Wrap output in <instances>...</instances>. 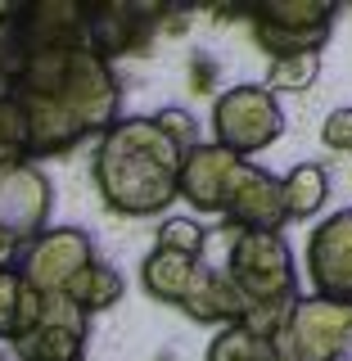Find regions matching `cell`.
I'll list each match as a JSON object with an SVG mask.
<instances>
[{"label":"cell","instance_id":"obj_1","mask_svg":"<svg viewBox=\"0 0 352 361\" xmlns=\"http://www.w3.org/2000/svg\"><path fill=\"white\" fill-rule=\"evenodd\" d=\"M5 95H14L28 118V158H54L95 131L104 135L122 109L109 59L86 41L18 50Z\"/></svg>","mask_w":352,"mask_h":361},{"label":"cell","instance_id":"obj_2","mask_svg":"<svg viewBox=\"0 0 352 361\" xmlns=\"http://www.w3.org/2000/svg\"><path fill=\"white\" fill-rule=\"evenodd\" d=\"M186 145L154 118H118L95 145V176L99 199L122 217H163L181 199V163Z\"/></svg>","mask_w":352,"mask_h":361},{"label":"cell","instance_id":"obj_3","mask_svg":"<svg viewBox=\"0 0 352 361\" xmlns=\"http://www.w3.org/2000/svg\"><path fill=\"white\" fill-rule=\"evenodd\" d=\"M226 271L240 285V293L253 307L262 302H293L298 293V271H293L289 240L280 231H244V226H226ZM248 307V312H253Z\"/></svg>","mask_w":352,"mask_h":361},{"label":"cell","instance_id":"obj_4","mask_svg":"<svg viewBox=\"0 0 352 361\" xmlns=\"http://www.w3.org/2000/svg\"><path fill=\"white\" fill-rule=\"evenodd\" d=\"M212 135L231 154H262L285 135V109L267 86H231L212 104Z\"/></svg>","mask_w":352,"mask_h":361},{"label":"cell","instance_id":"obj_5","mask_svg":"<svg viewBox=\"0 0 352 361\" xmlns=\"http://www.w3.org/2000/svg\"><path fill=\"white\" fill-rule=\"evenodd\" d=\"M339 18L334 0H276V5H253L248 9V27L253 41L262 45L271 59L285 54H308L321 50Z\"/></svg>","mask_w":352,"mask_h":361},{"label":"cell","instance_id":"obj_6","mask_svg":"<svg viewBox=\"0 0 352 361\" xmlns=\"http://www.w3.org/2000/svg\"><path fill=\"white\" fill-rule=\"evenodd\" d=\"M348 325H352L348 302H325L316 293H303L293 302L285 330L276 334V353L280 361H339Z\"/></svg>","mask_w":352,"mask_h":361},{"label":"cell","instance_id":"obj_7","mask_svg":"<svg viewBox=\"0 0 352 361\" xmlns=\"http://www.w3.org/2000/svg\"><path fill=\"white\" fill-rule=\"evenodd\" d=\"M90 262H95V240L86 231H77V226H54V231H41L37 240L23 248L18 271L32 289L63 293L77 271H86Z\"/></svg>","mask_w":352,"mask_h":361},{"label":"cell","instance_id":"obj_8","mask_svg":"<svg viewBox=\"0 0 352 361\" xmlns=\"http://www.w3.org/2000/svg\"><path fill=\"white\" fill-rule=\"evenodd\" d=\"M308 280L312 293L325 302L352 307V208L330 212L308 235Z\"/></svg>","mask_w":352,"mask_h":361},{"label":"cell","instance_id":"obj_9","mask_svg":"<svg viewBox=\"0 0 352 361\" xmlns=\"http://www.w3.org/2000/svg\"><path fill=\"white\" fill-rule=\"evenodd\" d=\"M50 180L32 158L0 167V231L18 244H32L41 231H50Z\"/></svg>","mask_w":352,"mask_h":361},{"label":"cell","instance_id":"obj_10","mask_svg":"<svg viewBox=\"0 0 352 361\" xmlns=\"http://www.w3.org/2000/svg\"><path fill=\"white\" fill-rule=\"evenodd\" d=\"M86 321L90 316L68 293H41V316L23 338H14V353L23 361H82Z\"/></svg>","mask_w":352,"mask_h":361},{"label":"cell","instance_id":"obj_11","mask_svg":"<svg viewBox=\"0 0 352 361\" xmlns=\"http://www.w3.org/2000/svg\"><path fill=\"white\" fill-rule=\"evenodd\" d=\"M244 158L212 145H195L181 163V199L195 212H208V217H226V203H231V185L235 172H240Z\"/></svg>","mask_w":352,"mask_h":361},{"label":"cell","instance_id":"obj_12","mask_svg":"<svg viewBox=\"0 0 352 361\" xmlns=\"http://www.w3.org/2000/svg\"><path fill=\"white\" fill-rule=\"evenodd\" d=\"M248 307L253 302L240 293V285L231 280V271L221 262H208V257H199L195 267V280H190V293L186 302H181V312L190 316V321H203V325H240Z\"/></svg>","mask_w":352,"mask_h":361},{"label":"cell","instance_id":"obj_13","mask_svg":"<svg viewBox=\"0 0 352 361\" xmlns=\"http://www.w3.org/2000/svg\"><path fill=\"white\" fill-rule=\"evenodd\" d=\"M226 217L231 226H244V231H280L285 221V208H280V180L257 163H240L231 185V203H226Z\"/></svg>","mask_w":352,"mask_h":361},{"label":"cell","instance_id":"obj_14","mask_svg":"<svg viewBox=\"0 0 352 361\" xmlns=\"http://www.w3.org/2000/svg\"><path fill=\"white\" fill-rule=\"evenodd\" d=\"M195 267H199V257L154 244L150 257L140 262V285H145V293H150L154 302H172V307H181L186 293H190V280H195Z\"/></svg>","mask_w":352,"mask_h":361},{"label":"cell","instance_id":"obj_15","mask_svg":"<svg viewBox=\"0 0 352 361\" xmlns=\"http://www.w3.org/2000/svg\"><path fill=\"white\" fill-rule=\"evenodd\" d=\"M330 199V172L321 163H298L293 172L280 176V208L285 221H312Z\"/></svg>","mask_w":352,"mask_h":361},{"label":"cell","instance_id":"obj_16","mask_svg":"<svg viewBox=\"0 0 352 361\" xmlns=\"http://www.w3.org/2000/svg\"><path fill=\"white\" fill-rule=\"evenodd\" d=\"M41 316V289H32L23 280L18 267L0 271V338H23Z\"/></svg>","mask_w":352,"mask_h":361},{"label":"cell","instance_id":"obj_17","mask_svg":"<svg viewBox=\"0 0 352 361\" xmlns=\"http://www.w3.org/2000/svg\"><path fill=\"white\" fill-rule=\"evenodd\" d=\"M63 293H68V298H73L86 316H95V312H109L113 302L127 293V280H122L109 262H99V257H95V262H90L86 271H77L73 285H68Z\"/></svg>","mask_w":352,"mask_h":361},{"label":"cell","instance_id":"obj_18","mask_svg":"<svg viewBox=\"0 0 352 361\" xmlns=\"http://www.w3.org/2000/svg\"><path fill=\"white\" fill-rule=\"evenodd\" d=\"M203 361H280V353H276V338H262V334L244 330V325H226L208 343Z\"/></svg>","mask_w":352,"mask_h":361},{"label":"cell","instance_id":"obj_19","mask_svg":"<svg viewBox=\"0 0 352 361\" xmlns=\"http://www.w3.org/2000/svg\"><path fill=\"white\" fill-rule=\"evenodd\" d=\"M316 77H321V50L285 54V59H271L267 90L271 95H303V90L316 86Z\"/></svg>","mask_w":352,"mask_h":361},{"label":"cell","instance_id":"obj_20","mask_svg":"<svg viewBox=\"0 0 352 361\" xmlns=\"http://www.w3.org/2000/svg\"><path fill=\"white\" fill-rule=\"evenodd\" d=\"M28 158V118H23L18 99L0 90V167L23 163Z\"/></svg>","mask_w":352,"mask_h":361},{"label":"cell","instance_id":"obj_21","mask_svg":"<svg viewBox=\"0 0 352 361\" xmlns=\"http://www.w3.org/2000/svg\"><path fill=\"white\" fill-rule=\"evenodd\" d=\"M212 235L203 231V221H190V217H167L158 221V240L163 248H176V253H190V257H203V248H208Z\"/></svg>","mask_w":352,"mask_h":361},{"label":"cell","instance_id":"obj_22","mask_svg":"<svg viewBox=\"0 0 352 361\" xmlns=\"http://www.w3.org/2000/svg\"><path fill=\"white\" fill-rule=\"evenodd\" d=\"M321 140L330 145V149H339V154H352V104L334 109L330 118H325V127H321Z\"/></svg>","mask_w":352,"mask_h":361},{"label":"cell","instance_id":"obj_23","mask_svg":"<svg viewBox=\"0 0 352 361\" xmlns=\"http://www.w3.org/2000/svg\"><path fill=\"white\" fill-rule=\"evenodd\" d=\"M14 257H18V240H9V235L0 231V271L14 267Z\"/></svg>","mask_w":352,"mask_h":361},{"label":"cell","instance_id":"obj_24","mask_svg":"<svg viewBox=\"0 0 352 361\" xmlns=\"http://www.w3.org/2000/svg\"><path fill=\"white\" fill-rule=\"evenodd\" d=\"M339 361H352V325H348V334H344V357Z\"/></svg>","mask_w":352,"mask_h":361}]
</instances>
